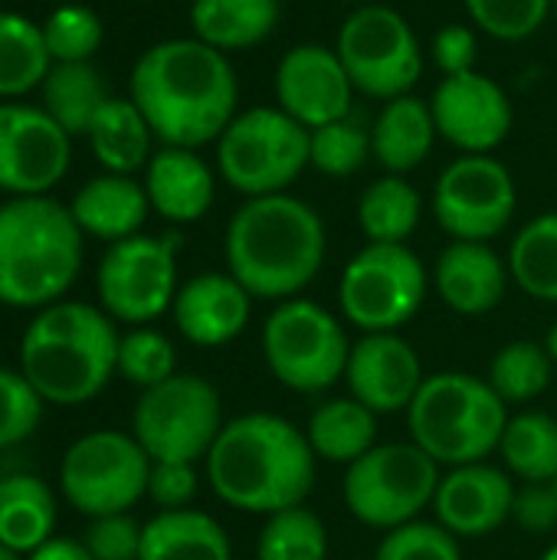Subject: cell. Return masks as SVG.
Segmentation results:
<instances>
[{"instance_id": "obj_41", "label": "cell", "mask_w": 557, "mask_h": 560, "mask_svg": "<svg viewBox=\"0 0 557 560\" xmlns=\"http://www.w3.org/2000/svg\"><path fill=\"white\" fill-rule=\"evenodd\" d=\"M463 3L476 30L506 43L529 39L532 33L542 30V23L555 10V0H463Z\"/></svg>"}, {"instance_id": "obj_38", "label": "cell", "mask_w": 557, "mask_h": 560, "mask_svg": "<svg viewBox=\"0 0 557 560\" xmlns=\"http://www.w3.org/2000/svg\"><path fill=\"white\" fill-rule=\"evenodd\" d=\"M371 158V131L351 115L309 131V164L328 177H348Z\"/></svg>"}, {"instance_id": "obj_19", "label": "cell", "mask_w": 557, "mask_h": 560, "mask_svg": "<svg viewBox=\"0 0 557 560\" xmlns=\"http://www.w3.org/2000/svg\"><path fill=\"white\" fill-rule=\"evenodd\" d=\"M351 98L355 85L335 49L302 43L282 56L276 69V102L309 131L351 115Z\"/></svg>"}, {"instance_id": "obj_24", "label": "cell", "mask_w": 557, "mask_h": 560, "mask_svg": "<svg viewBox=\"0 0 557 560\" xmlns=\"http://www.w3.org/2000/svg\"><path fill=\"white\" fill-rule=\"evenodd\" d=\"M148 210L151 203L144 184H138L131 174H108V171L85 180L69 203V213L79 223V230L105 243H121L128 236H138L148 220Z\"/></svg>"}, {"instance_id": "obj_11", "label": "cell", "mask_w": 557, "mask_h": 560, "mask_svg": "<svg viewBox=\"0 0 557 560\" xmlns=\"http://www.w3.org/2000/svg\"><path fill=\"white\" fill-rule=\"evenodd\" d=\"M223 430V404L210 381L174 374L141 390L131 413V436L151 463H200Z\"/></svg>"}, {"instance_id": "obj_27", "label": "cell", "mask_w": 557, "mask_h": 560, "mask_svg": "<svg viewBox=\"0 0 557 560\" xmlns=\"http://www.w3.org/2000/svg\"><path fill=\"white\" fill-rule=\"evenodd\" d=\"M305 440L318 463L348 469L378 446V413L358 404L351 394L322 400L305 423Z\"/></svg>"}, {"instance_id": "obj_4", "label": "cell", "mask_w": 557, "mask_h": 560, "mask_svg": "<svg viewBox=\"0 0 557 560\" xmlns=\"http://www.w3.org/2000/svg\"><path fill=\"white\" fill-rule=\"evenodd\" d=\"M115 322L89 302H53L36 312L20 341V374L43 404L79 407L118 374Z\"/></svg>"}, {"instance_id": "obj_53", "label": "cell", "mask_w": 557, "mask_h": 560, "mask_svg": "<svg viewBox=\"0 0 557 560\" xmlns=\"http://www.w3.org/2000/svg\"><path fill=\"white\" fill-rule=\"evenodd\" d=\"M552 13H555V20H557V0H555V10H552Z\"/></svg>"}, {"instance_id": "obj_5", "label": "cell", "mask_w": 557, "mask_h": 560, "mask_svg": "<svg viewBox=\"0 0 557 560\" xmlns=\"http://www.w3.org/2000/svg\"><path fill=\"white\" fill-rule=\"evenodd\" d=\"M82 230L53 197H13L0 207V305L62 302L82 269Z\"/></svg>"}, {"instance_id": "obj_30", "label": "cell", "mask_w": 557, "mask_h": 560, "mask_svg": "<svg viewBox=\"0 0 557 560\" xmlns=\"http://www.w3.org/2000/svg\"><path fill=\"white\" fill-rule=\"evenodd\" d=\"M279 23V0H194L190 26L207 46L230 52L263 43Z\"/></svg>"}, {"instance_id": "obj_21", "label": "cell", "mask_w": 557, "mask_h": 560, "mask_svg": "<svg viewBox=\"0 0 557 560\" xmlns=\"http://www.w3.org/2000/svg\"><path fill=\"white\" fill-rule=\"evenodd\" d=\"M174 325L197 348H223L240 338L253 315V295L230 272H200L174 295Z\"/></svg>"}, {"instance_id": "obj_22", "label": "cell", "mask_w": 557, "mask_h": 560, "mask_svg": "<svg viewBox=\"0 0 557 560\" xmlns=\"http://www.w3.org/2000/svg\"><path fill=\"white\" fill-rule=\"evenodd\" d=\"M512 272L489 243L453 240L433 266V285L443 305L456 315L479 318L502 305Z\"/></svg>"}, {"instance_id": "obj_51", "label": "cell", "mask_w": 557, "mask_h": 560, "mask_svg": "<svg viewBox=\"0 0 557 560\" xmlns=\"http://www.w3.org/2000/svg\"><path fill=\"white\" fill-rule=\"evenodd\" d=\"M542 560H557V541L548 548V551H545V555H542Z\"/></svg>"}, {"instance_id": "obj_47", "label": "cell", "mask_w": 557, "mask_h": 560, "mask_svg": "<svg viewBox=\"0 0 557 560\" xmlns=\"http://www.w3.org/2000/svg\"><path fill=\"white\" fill-rule=\"evenodd\" d=\"M476 56H479V39H476V30L466 23H450L433 36V59L443 75L473 72Z\"/></svg>"}, {"instance_id": "obj_23", "label": "cell", "mask_w": 557, "mask_h": 560, "mask_svg": "<svg viewBox=\"0 0 557 560\" xmlns=\"http://www.w3.org/2000/svg\"><path fill=\"white\" fill-rule=\"evenodd\" d=\"M144 194L167 223H197L217 194L210 164L190 148H161L144 167Z\"/></svg>"}, {"instance_id": "obj_34", "label": "cell", "mask_w": 557, "mask_h": 560, "mask_svg": "<svg viewBox=\"0 0 557 560\" xmlns=\"http://www.w3.org/2000/svg\"><path fill=\"white\" fill-rule=\"evenodd\" d=\"M53 69V56L43 39V26L30 16L0 10V98H20L43 85Z\"/></svg>"}, {"instance_id": "obj_16", "label": "cell", "mask_w": 557, "mask_h": 560, "mask_svg": "<svg viewBox=\"0 0 557 560\" xmlns=\"http://www.w3.org/2000/svg\"><path fill=\"white\" fill-rule=\"evenodd\" d=\"M69 135L39 108L0 102V190L46 197L69 171Z\"/></svg>"}, {"instance_id": "obj_44", "label": "cell", "mask_w": 557, "mask_h": 560, "mask_svg": "<svg viewBox=\"0 0 557 560\" xmlns=\"http://www.w3.org/2000/svg\"><path fill=\"white\" fill-rule=\"evenodd\" d=\"M141 532L144 525H138L128 512L102 515V518H92L82 545L95 560H138L141 558Z\"/></svg>"}, {"instance_id": "obj_13", "label": "cell", "mask_w": 557, "mask_h": 560, "mask_svg": "<svg viewBox=\"0 0 557 560\" xmlns=\"http://www.w3.org/2000/svg\"><path fill=\"white\" fill-rule=\"evenodd\" d=\"M151 459L131 433L95 430L76 440L59 463L66 502L89 515H121L148 495Z\"/></svg>"}, {"instance_id": "obj_39", "label": "cell", "mask_w": 557, "mask_h": 560, "mask_svg": "<svg viewBox=\"0 0 557 560\" xmlns=\"http://www.w3.org/2000/svg\"><path fill=\"white\" fill-rule=\"evenodd\" d=\"M118 374L141 390H151V387L164 384L167 377H174L177 354H174L171 338L154 328H131L128 335H121Z\"/></svg>"}, {"instance_id": "obj_10", "label": "cell", "mask_w": 557, "mask_h": 560, "mask_svg": "<svg viewBox=\"0 0 557 560\" xmlns=\"http://www.w3.org/2000/svg\"><path fill=\"white\" fill-rule=\"evenodd\" d=\"M430 272L407 243H368L338 282V305L361 335L401 331L423 308Z\"/></svg>"}, {"instance_id": "obj_9", "label": "cell", "mask_w": 557, "mask_h": 560, "mask_svg": "<svg viewBox=\"0 0 557 560\" xmlns=\"http://www.w3.org/2000/svg\"><path fill=\"white\" fill-rule=\"evenodd\" d=\"M220 177L250 197L286 194L309 167V128L276 108H246L217 138Z\"/></svg>"}, {"instance_id": "obj_28", "label": "cell", "mask_w": 557, "mask_h": 560, "mask_svg": "<svg viewBox=\"0 0 557 560\" xmlns=\"http://www.w3.org/2000/svg\"><path fill=\"white\" fill-rule=\"evenodd\" d=\"M92 154L108 174H135L148 167L151 154V125L131 98H108L85 131Z\"/></svg>"}, {"instance_id": "obj_18", "label": "cell", "mask_w": 557, "mask_h": 560, "mask_svg": "<svg viewBox=\"0 0 557 560\" xmlns=\"http://www.w3.org/2000/svg\"><path fill=\"white\" fill-rule=\"evenodd\" d=\"M423 381L427 374L420 354L401 331L361 335L351 345L348 368H345L348 394L368 410H374L378 417L407 413Z\"/></svg>"}, {"instance_id": "obj_50", "label": "cell", "mask_w": 557, "mask_h": 560, "mask_svg": "<svg viewBox=\"0 0 557 560\" xmlns=\"http://www.w3.org/2000/svg\"><path fill=\"white\" fill-rule=\"evenodd\" d=\"M0 560H20V555H13L10 548H3V545H0Z\"/></svg>"}, {"instance_id": "obj_32", "label": "cell", "mask_w": 557, "mask_h": 560, "mask_svg": "<svg viewBox=\"0 0 557 560\" xmlns=\"http://www.w3.org/2000/svg\"><path fill=\"white\" fill-rule=\"evenodd\" d=\"M420 190L401 174L378 177L358 200V226L368 243H407L420 226Z\"/></svg>"}, {"instance_id": "obj_36", "label": "cell", "mask_w": 557, "mask_h": 560, "mask_svg": "<svg viewBox=\"0 0 557 560\" xmlns=\"http://www.w3.org/2000/svg\"><path fill=\"white\" fill-rule=\"evenodd\" d=\"M555 374V361L545 348V341H509L502 345L492 361H489V387L506 400V404H529L538 400Z\"/></svg>"}, {"instance_id": "obj_25", "label": "cell", "mask_w": 557, "mask_h": 560, "mask_svg": "<svg viewBox=\"0 0 557 560\" xmlns=\"http://www.w3.org/2000/svg\"><path fill=\"white\" fill-rule=\"evenodd\" d=\"M437 141V125L430 102L417 95H401L384 102L381 115L371 125V154L387 174H410L427 161Z\"/></svg>"}, {"instance_id": "obj_45", "label": "cell", "mask_w": 557, "mask_h": 560, "mask_svg": "<svg viewBox=\"0 0 557 560\" xmlns=\"http://www.w3.org/2000/svg\"><path fill=\"white\" fill-rule=\"evenodd\" d=\"M200 479L194 463H151L148 476V499L161 512H181L190 509L197 499Z\"/></svg>"}, {"instance_id": "obj_49", "label": "cell", "mask_w": 557, "mask_h": 560, "mask_svg": "<svg viewBox=\"0 0 557 560\" xmlns=\"http://www.w3.org/2000/svg\"><path fill=\"white\" fill-rule=\"evenodd\" d=\"M545 348H548V354H552V361H555V368H557V318H555V325L548 328V338H545Z\"/></svg>"}, {"instance_id": "obj_1", "label": "cell", "mask_w": 557, "mask_h": 560, "mask_svg": "<svg viewBox=\"0 0 557 560\" xmlns=\"http://www.w3.org/2000/svg\"><path fill=\"white\" fill-rule=\"evenodd\" d=\"M131 102L164 148H204L236 118V75L227 52L204 39H164L144 49L131 69Z\"/></svg>"}, {"instance_id": "obj_29", "label": "cell", "mask_w": 557, "mask_h": 560, "mask_svg": "<svg viewBox=\"0 0 557 560\" xmlns=\"http://www.w3.org/2000/svg\"><path fill=\"white\" fill-rule=\"evenodd\" d=\"M56 499L36 476L0 479V545L13 555H33L53 538Z\"/></svg>"}, {"instance_id": "obj_17", "label": "cell", "mask_w": 557, "mask_h": 560, "mask_svg": "<svg viewBox=\"0 0 557 560\" xmlns=\"http://www.w3.org/2000/svg\"><path fill=\"white\" fill-rule=\"evenodd\" d=\"M437 135L463 154H489L512 131V102L506 89L483 72L443 75L430 98Z\"/></svg>"}, {"instance_id": "obj_37", "label": "cell", "mask_w": 557, "mask_h": 560, "mask_svg": "<svg viewBox=\"0 0 557 560\" xmlns=\"http://www.w3.org/2000/svg\"><path fill=\"white\" fill-rule=\"evenodd\" d=\"M256 560H328V528L305 505L276 512L263 518Z\"/></svg>"}, {"instance_id": "obj_33", "label": "cell", "mask_w": 557, "mask_h": 560, "mask_svg": "<svg viewBox=\"0 0 557 560\" xmlns=\"http://www.w3.org/2000/svg\"><path fill=\"white\" fill-rule=\"evenodd\" d=\"M499 456L506 472L519 482H555L557 479V420L542 410L509 417Z\"/></svg>"}, {"instance_id": "obj_20", "label": "cell", "mask_w": 557, "mask_h": 560, "mask_svg": "<svg viewBox=\"0 0 557 560\" xmlns=\"http://www.w3.org/2000/svg\"><path fill=\"white\" fill-rule=\"evenodd\" d=\"M515 489H519L515 479L492 463H469V466L443 469L437 495H433L437 525H443L460 541L489 538L506 522H512Z\"/></svg>"}, {"instance_id": "obj_7", "label": "cell", "mask_w": 557, "mask_h": 560, "mask_svg": "<svg viewBox=\"0 0 557 560\" xmlns=\"http://www.w3.org/2000/svg\"><path fill=\"white\" fill-rule=\"evenodd\" d=\"M263 361L269 374L295 394L315 397L345 377L351 341L338 315L312 299L276 302L263 325Z\"/></svg>"}, {"instance_id": "obj_14", "label": "cell", "mask_w": 557, "mask_h": 560, "mask_svg": "<svg viewBox=\"0 0 557 560\" xmlns=\"http://www.w3.org/2000/svg\"><path fill=\"white\" fill-rule=\"evenodd\" d=\"M102 312L112 322L148 325L177 295V236H128L112 243L95 272Z\"/></svg>"}, {"instance_id": "obj_6", "label": "cell", "mask_w": 557, "mask_h": 560, "mask_svg": "<svg viewBox=\"0 0 557 560\" xmlns=\"http://www.w3.org/2000/svg\"><path fill=\"white\" fill-rule=\"evenodd\" d=\"M509 404L489 387L486 377L466 371L427 374L407 410L410 440L440 466H469L489 463L499 453Z\"/></svg>"}, {"instance_id": "obj_40", "label": "cell", "mask_w": 557, "mask_h": 560, "mask_svg": "<svg viewBox=\"0 0 557 560\" xmlns=\"http://www.w3.org/2000/svg\"><path fill=\"white\" fill-rule=\"evenodd\" d=\"M43 39L53 62H89L102 46V20L89 7L66 3L46 16Z\"/></svg>"}, {"instance_id": "obj_52", "label": "cell", "mask_w": 557, "mask_h": 560, "mask_svg": "<svg viewBox=\"0 0 557 560\" xmlns=\"http://www.w3.org/2000/svg\"><path fill=\"white\" fill-rule=\"evenodd\" d=\"M345 3H358V7H364V3H374V0H345Z\"/></svg>"}, {"instance_id": "obj_31", "label": "cell", "mask_w": 557, "mask_h": 560, "mask_svg": "<svg viewBox=\"0 0 557 560\" xmlns=\"http://www.w3.org/2000/svg\"><path fill=\"white\" fill-rule=\"evenodd\" d=\"M43 112L72 138L85 135L98 108L112 98L102 72L92 62H53L43 79Z\"/></svg>"}, {"instance_id": "obj_42", "label": "cell", "mask_w": 557, "mask_h": 560, "mask_svg": "<svg viewBox=\"0 0 557 560\" xmlns=\"http://www.w3.org/2000/svg\"><path fill=\"white\" fill-rule=\"evenodd\" d=\"M374 560H463L460 538L437 522H410L394 532H384Z\"/></svg>"}, {"instance_id": "obj_35", "label": "cell", "mask_w": 557, "mask_h": 560, "mask_svg": "<svg viewBox=\"0 0 557 560\" xmlns=\"http://www.w3.org/2000/svg\"><path fill=\"white\" fill-rule=\"evenodd\" d=\"M512 282L535 302L557 305V213L529 220L509 246Z\"/></svg>"}, {"instance_id": "obj_12", "label": "cell", "mask_w": 557, "mask_h": 560, "mask_svg": "<svg viewBox=\"0 0 557 560\" xmlns=\"http://www.w3.org/2000/svg\"><path fill=\"white\" fill-rule=\"evenodd\" d=\"M335 52L355 85L368 98L410 95L423 72V52L404 13L384 3L358 7L338 30Z\"/></svg>"}, {"instance_id": "obj_26", "label": "cell", "mask_w": 557, "mask_h": 560, "mask_svg": "<svg viewBox=\"0 0 557 560\" xmlns=\"http://www.w3.org/2000/svg\"><path fill=\"white\" fill-rule=\"evenodd\" d=\"M138 560H233V545L223 525L207 512H158L144 522Z\"/></svg>"}, {"instance_id": "obj_43", "label": "cell", "mask_w": 557, "mask_h": 560, "mask_svg": "<svg viewBox=\"0 0 557 560\" xmlns=\"http://www.w3.org/2000/svg\"><path fill=\"white\" fill-rule=\"evenodd\" d=\"M43 417V397L33 384L10 368H0V450H10L33 436Z\"/></svg>"}, {"instance_id": "obj_46", "label": "cell", "mask_w": 557, "mask_h": 560, "mask_svg": "<svg viewBox=\"0 0 557 560\" xmlns=\"http://www.w3.org/2000/svg\"><path fill=\"white\" fill-rule=\"evenodd\" d=\"M512 522L532 535H552L557 528V495L552 482H525L515 489Z\"/></svg>"}, {"instance_id": "obj_15", "label": "cell", "mask_w": 557, "mask_h": 560, "mask_svg": "<svg viewBox=\"0 0 557 560\" xmlns=\"http://www.w3.org/2000/svg\"><path fill=\"white\" fill-rule=\"evenodd\" d=\"M512 171L492 154L456 158L433 187V217L450 240L492 243L515 217Z\"/></svg>"}, {"instance_id": "obj_54", "label": "cell", "mask_w": 557, "mask_h": 560, "mask_svg": "<svg viewBox=\"0 0 557 560\" xmlns=\"http://www.w3.org/2000/svg\"><path fill=\"white\" fill-rule=\"evenodd\" d=\"M552 486H555V495H557V479H555V482H552Z\"/></svg>"}, {"instance_id": "obj_8", "label": "cell", "mask_w": 557, "mask_h": 560, "mask_svg": "<svg viewBox=\"0 0 557 560\" xmlns=\"http://www.w3.org/2000/svg\"><path fill=\"white\" fill-rule=\"evenodd\" d=\"M443 469L414 443H378L345 469L341 499L355 522L378 532L410 525L433 509Z\"/></svg>"}, {"instance_id": "obj_3", "label": "cell", "mask_w": 557, "mask_h": 560, "mask_svg": "<svg viewBox=\"0 0 557 560\" xmlns=\"http://www.w3.org/2000/svg\"><path fill=\"white\" fill-rule=\"evenodd\" d=\"M227 272L269 302L295 299L325 266L328 233L315 207L292 194L250 197L227 223Z\"/></svg>"}, {"instance_id": "obj_48", "label": "cell", "mask_w": 557, "mask_h": 560, "mask_svg": "<svg viewBox=\"0 0 557 560\" xmlns=\"http://www.w3.org/2000/svg\"><path fill=\"white\" fill-rule=\"evenodd\" d=\"M30 560H95L89 555V548L82 541H69V538H49L43 548H36Z\"/></svg>"}, {"instance_id": "obj_2", "label": "cell", "mask_w": 557, "mask_h": 560, "mask_svg": "<svg viewBox=\"0 0 557 560\" xmlns=\"http://www.w3.org/2000/svg\"><path fill=\"white\" fill-rule=\"evenodd\" d=\"M204 469L223 505L269 518L305 505L315 489L318 456L292 420L256 410L223 423Z\"/></svg>"}]
</instances>
